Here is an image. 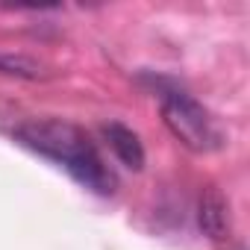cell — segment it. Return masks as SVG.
Returning a JSON list of instances; mask_svg holds the SVG:
<instances>
[{
	"mask_svg": "<svg viewBox=\"0 0 250 250\" xmlns=\"http://www.w3.org/2000/svg\"><path fill=\"white\" fill-rule=\"evenodd\" d=\"M238 250H241V247H238Z\"/></svg>",
	"mask_w": 250,
	"mask_h": 250,
	"instance_id": "8992f818",
	"label": "cell"
},
{
	"mask_svg": "<svg viewBox=\"0 0 250 250\" xmlns=\"http://www.w3.org/2000/svg\"><path fill=\"white\" fill-rule=\"evenodd\" d=\"M15 139L30 147L33 153L56 162L65 168L80 186L97 191V194H112L115 191V177L106 168L103 156L97 153L94 142L88 139L85 130H80L71 121L47 118V121H30L15 130Z\"/></svg>",
	"mask_w": 250,
	"mask_h": 250,
	"instance_id": "6da1fadb",
	"label": "cell"
},
{
	"mask_svg": "<svg viewBox=\"0 0 250 250\" xmlns=\"http://www.w3.org/2000/svg\"><path fill=\"white\" fill-rule=\"evenodd\" d=\"M162 121L165 127L194 153H212L224 145V136L218 130L215 118L186 91L171 88L162 91Z\"/></svg>",
	"mask_w": 250,
	"mask_h": 250,
	"instance_id": "7a4b0ae2",
	"label": "cell"
},
{
	"mask_svg": "<svg viewBox=\"0 0 250 250\" xmlns=\"http://www.w3.org/2000/svg\"><path fill=\"white\" fill-rule=\"evenodd\" d=\"M197 221H200V229H203L209 238H215V241H221V238L229 235V203L224 200V194H221L215 186H209V188L200 194Z\"/></svg>",
	"mask_w": 250,
	"mask_h": 250,
	"instance_id": "3957f363",
	"label": "cell"
},
{
	"mask_svg": "<svg viewBox=\"0 0 250 250\" xmlns=\"http://www.w3.org/2000/svg\"><path fill=\"white\" fill-rule=\"evenodd\" d=\"M0 71L3 74H18V77H39L36 65L21 59V56H0Z\"/></svg>",
	"mask_w": 250,
	"mask_h": 250,
	"instance_id": "5b68a950",
	"label": "cell"
},
{
	"mask_svg": "<svg viewBox=\"0 0 250 250\" xmlns=\"http://www.w3.org/2000/svg\"><path fill=\"white\" fill-rule=\"evenodd\" d=\"M103 136H106L109 150L121 159V165H127L133 171H142L145 168V147H142L139 136L130 127H124V124H106Z\"/></svg>",
	"mask_w": 250,
	"mask_h": 250,
	"instance_id": "277c9868",
	"label": "cell"
}]
</instances>
